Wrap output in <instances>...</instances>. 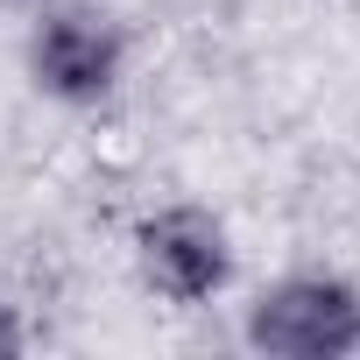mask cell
<instances>
[{
  "mask_svg": "<svg viewBox=\"0 0 360 360\" xmlns=\"http://www.w3.org/2000/svg\"><path fill=\"white\" fill-rule=\"evenodd\" d=\"M0 353H15V325H8V311H0Z\"/></svg>",
  "mask_w": 360,
  "mask_h": 360,
  "instance_id": "obj_4",
  "label": "cell"
},
{
  "mask_svg": "<svg viewBox=\"0 0 360 360\" xmlns=\"http://www.w3.org/2000/svg\"><path fill=\"white\" fill-rule=\"evenodd\" d=\"M113 64H120V43L92 15H57L36 36V78L50 92H64V99H99L106 78H113Z\"/></svg>",
  "mask_w": 360,
  "mask_h": 360,
  "instance_id": "obj_2",
  "label": "cell"
},
{
  "mask_svg": "<svg viewBox=\"0 0 360 360\" xmlns=\"http://www.w3.org/2000/svg\"><path fill=\"white\" fill-rule=\"evenodd\" d=\"M141 255H148V276H155L169 297H205V290H219V276H226V240H219V226L198 219V212L155 219V226L141 233Z\"/></svg>",
  "mask_w": 360,
  "mask_h": 360,
  "instance_id": "obj_3",
  "label": "cell"
},
{
  "mask_svg": "<svg viewBox=\"0 0 360 360\" xmlns=\"http://www.w3.org/2000/svg\"><path fill=\"white\" fill-rule=\"evenodd\" d=\"M248 339L290 360H325V353L360 346V304L339 283H283L276 297H262Z\"/></svg>",
  "mask_w": 360,
  "mask_h": 360,
  "instance_id": "obj_1",
  "label": "cell"
}]
</instances>
